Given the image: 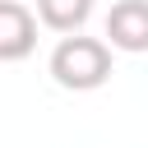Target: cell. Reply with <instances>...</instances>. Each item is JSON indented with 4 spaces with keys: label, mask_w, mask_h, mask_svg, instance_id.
Wrapping results in <instances>:
<instances>
[{
    "label": "cell",
    "mask_w": 148,
    "mask_h": 148,
    "mask_svg": "<svg viewBox=\"0 0 148 148\" xmlns=\"http://www.w3.org/2000/svg\"><path fill=\"white\" fill-rule=\"evenodd\" d=\"M37 46V14L18 0H0V60L18 65Z\"/></svg>",
    "instance_id": "2"
},
{
    "label": "cell",
    "mask_w": 148,
    "mask_h": 148,
    "mask_svg": "<svg viewBox=\"0 0 148 148\" xmlns=\"http://www.w3.org/2000/svg\"><path fill=\"white\" fill-rule=\"evenodd\" d=\"M111 42L102 37H83V32H65L51 51V79L65 92H92L111 79Z\"/></svg>",
    "instance_id": "1"
},
{
    "label": "cell",
    "mask_w": 148,
    "mask_h": 148,
    "mask_svg": "<svg viewBox=\"0 0 148 148\" xmlns=\"http://www.w3.org/2000/svg\"><path fill=\"white\" fill-rule=\"evenodd\" d=\"M92 14V0H37V18L51 32H79Z\"/></svg>",
    "instance_id": "4"
},
{
    "label": "cell",
    "mask_w": 148,
    "mask_h": 148,
    "mask_svg": "<svg viewBox=\"0 0 148 148\" xmlns=\"http://www.w3.org/2000/svg\"><path fill=\"white\" fill-rule=\"evenodd\" d=\"M106 42L116 51L143 56L148 51V0H116L106 14Z\"/></svg>",
    "instance_id": "3"
}]
</instances>
